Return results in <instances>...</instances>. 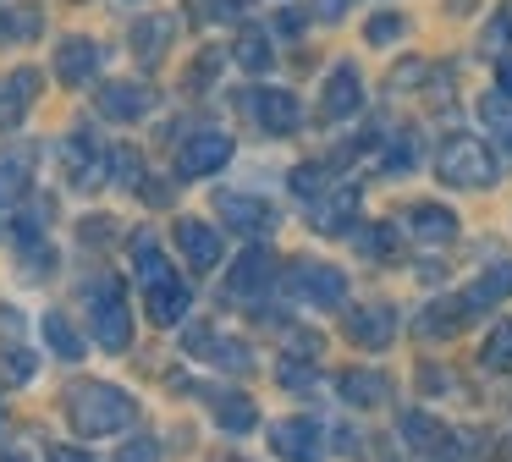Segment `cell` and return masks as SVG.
<instances>
[{"instance_id": "cell-1", "label": "cell", "mask_w": 512, "mask_h": 462, "mask_svg": "<svg viewBox=\"0 0 512 462\" xmlns=\"http://www.w3.org/2000/svg\"><path fill=\"white\" fill-rule=\"evenodd\" d=\"M67 413H72V429H78V435H89V440L122 435V429L133 424V396H127L122 385L89 380V385H78V391L67 396Z\"/></svg>"}, {"instance_id": "cell-2", "label": "cell", "mask_w": 512, "mask_h": 462, "mask_svg": "<svg viewBox=\"0 0 512 462\" xmlns=\"http://www.w3.org/2000/svg\"><path fill=\"white\" fill-rule=\"evenodd\" d=\"M441 182L452 187H490L496 182V154H490L485 138H468V132H452L441 143Z\"/></svg>"}, {"instance_id": "cell-3", "label": "cell", "mask_w": 512, "mask_h": 462, "mask_svg": "<svg viewBox=\"0 0 512 462\" xmlns=\"http://www.w3.org/2000/svg\"><path fill=\"white\" fill-rule=\"evenodd\" d=\"M89 319H94V341H100L105 352L133 347V308L116 292V281H100V292H94V303H89Z\"/></svg>"}, {"instance_id": "cell-4", "label": "cell", "mask_w": 512, "mask_h": 462, "mask_svg": "<svg viewBox=\"0 0 512 462\" xmlns=\"http://www.w3.org/2000/svg\"><path fill=\"white\" fill-rule=\"evenodd\" d=\"M397 429H402V440H408L413 451H424V457H441V462H468V457H474L457 429L435 424L430 413H419V407H408V413L397 418Z\"/></svg>"}, {"instance_id": "cell-5", "label": "cell", "mask_w": 512, "mask_h": 462, "mask_svg": "<svg viewBox=\"0 0 512 462\" xmlns=\"http://www.w3.org/2000/svg\"><path fill=\"white\" fill-rule=\"evenodd\" d=\"M61 160H67L72 187H100V182H111V154H105L100 132H89V127L67 132V143H61Z\"/></svg>"}, {"instance_id": "cell-6", "label": "cell", "mask_w": 512, "mask_h": 462, "mask_svg": "<svg viewBox=\"0 0 512 462\" xmlns=\"http://www.w3.org/2000/svg\"><path fill=\"white\" fill-rule=\"evenodd\" d=\"M287 286L303 297V303H314V308H336L347 297V275L336 270V264H292V275H287Z\"/></svg>"}, {"instance_id": "cell-7", "label": "cell", "mask_w": 512, "mask_h": 462, "mask_svg": "<svg viewBox=\"0 0 512 462\" xmlns=\"http://www.w3.org/2000/svg\"><path fill=\"white\" fill-rule=\"evenodd\" d=\"M270 446L281 462H325V435L309 418H276L270 424Z\"/></svg>"}, {"instance_id": "cell-8", "label": "cell", "mask_w": 512, "mask_h": 462, "mask_svg": "<svg viewBox=\"0 0 512 462\" xmlns=\"http://www.w3.org/2000/svg\"><path fill=\"white\" fill-rule=\"evenodd\" d=\"M248 116H254L265 132H276V138H287V132L303 127V105H298V94H287V88H254V94H248Z\"/></svg>"}, {"instance_id": "cell-9", "label": "cell", "mask_w": 512, "mask_h": 462, "mask_svg": "<svg viewBox=\"0 0 512 462\" xmlns=\"http://www.w3.org/2000/svg\"><path fill=\"white\" fill-rule=\"evenodd\" d=\"M226 160H232V138L226 132H193V138H182L177 176H215Z\"/></svg>"}, {"instance_id": "cell-10", "label": "cell", "mask_w": 512, "mask_h": 462, "mask_svg": "<svg viewBox=\"0 0 512 462\" xmlns=\"http://www.w3.org/2000/svg\"><path fill=\"white\" fill-rule=\"evenodd\" d=\"M215 215L232 231H248V237H265V231L276 226V209L254 193H215Z\"/></svg>"}, {"instance_id": "cell-11", "label": "cell", "mask_w": 512, "mask_h": 462, "mask_svg": "<svg viewBox=\"0 0 512 462\" xmlns=\"http://www.w3.org/2000/svg\"><path fill=\"white\" fill-rule=\"evenodd\" d=\"M342 330H347L353 347L380 352V347H391V336H397V314H391L386 303H369V308H353V314L342 319Z\"/></svg>"}, {"instance_id": "cell-12", "label": "cell", "mask_w": 512, "mask_h": 462, "mask_svg": "<svg viewBox=\"0 0 512 462\" xmlns=\"http://www.w3.org/2000/svg\"><path fill=\"white\" fill-rule=\"evenodd\" d=\"M270 281H276V253L254 242V248L237 253L232 275H226V292H232V297H254V292H265Z\"/></svg>"}, {"instance_id": "cell-13", "label": "cell", "mask_w": 512, "mask_h": 462, "mask_svg": "<svg viewBox=\"0 0 512 462\" xmlns=\"http://www.w3.org/2000/svg\"><path fill=\"white\" fill-rule=\"evenodd\" d=\"M188 303H193V292H188V281H177V275L144 286V314L155 319V325H182V319H188Z\"/></svg>"}, {"instance_id": "cell-14", "label": "cell", "mask_w": 512, "mask_h": 462, "mask_svg": "<svg viewBox=\"0 0 512 462\" xmlns=\"http://www.w3.org/2000/svg\"><path fill=\"white\" fill-rule=\"evenodd\" d=\"M188 347H193V352H204V363H215V369H226V374H248V369H254V352H248L237 336H210V330H188Z\"/></svg>"}, {"instance_id": "cell-15", "label": "cell", "mask_w": 512, "mask_h": 462, "mask_svg": "<svg viewBox=\"0 0 512 462\" xmlns=\"http://www.w3.org/2000/svg\"><path fill=\"white\" fill-rule=\"evenodd\" d=\"M177 248L188 253L193 270H215V264H221V226H204V220H177Z\"/></svg>"}, {"instance_id": "cell-16", "label": "cell", "mask_w": 512, "mask_h": 462, "mask_svg": "<svg viewBox=\"0 0 512 462\" xmlns=\"http://www.w3.org/2000/svg\"><path fill=\"white\" fill-rule=\"evenodd\" d=\"M94 72H100V44H94V39H67L56 50V77L67 88H89Z\"/></svg>"}, {"instance_id": "cell-17", "label": "cell", "mask_w": 512, "mask_h": 462, "mask_svg": "<svg viewBox=\"0 0 512 462\" xmlns=\"http://www.w3.org/2000/svg\"><path fill=\"white\" fill-rule=\"evenodd\" d=\"M28 182H34V149L28 143L0 149V209H12L28 193Z\"/></svg>"}, {"instance_id": "cell-18", "label": "cell", "mask_w": 512, "mask_h": 462, "mask_svg": "<svg viewBox=\"0 0 512 462\" xmlns=\"http://www.w3.org/2000/svg\"><path fill=\"white\" fill-rule=\"evenodd\" d=\"M39 83H45V77H39L34 66H17V72L6 77V88H0V127H17V121L28 116V105H34Z\"/></svg>"}, {"instance_id": "cell-19", "label": "cell", "mask_w": 512, "mask_h": 462, "mask_svg": "<svg viewBox=\"0 0 512 462\" xmlns=\"http://www.w3.org/2000/svg\"><path fill=\"white\" fill-rule=\"evenodd\" d=\"M149 105H155V94L144 83H105L100 88V116H111V121H138V116H149Z\"/></svg>"}, {"instance_id": "cell-20", "label": "cell", "mask_w": 512, "mask_h": 462, "mask_svg": "<svg viewBox=\"0 0 512 462\" xmlns=\"http://www.w3.org/2000/svg\"><path fill=\"white\" fill-rule=\"evenodd\" d=\"M358 105H364V83H358V72H353V66H331L320 110H325L331 121H342V116H353Z\"/></svg>"}, {"instance_id": "cell-21", "label": "cell", "mask_w": 512, "mask_h": 462, "mask_svg": "<svg viewBox=\"0 0 512 462\" xmlns=\"http://www.w3.org/2000/svg\"><path fill=\"white\" fill-rule=\"evenodd\" d=\"M353 215H358V182H342V187H331V193L314 204V226L325 231V237H336V231H347L353 226Z\"/></svg>"}, {"instance_id": "cell-22", "label": "cell", "mask_w": 512, "mask_h": 462, "mask_svg": "<svg viewBox=\"0 0 512 462\" xmlns=\"http://www.w3.org/2000/svg\"><path fill=\"white\" fill-rule=\"evenodd\" d=\"M507 297H512V259H496L463 292V303H468V314H479V308H496V303H507Z\"/></svg>"}, {"instance_id": "cell-23", "label": "cell", "mask_w": 512, "mask_h": 462, "mask_svg": "<svg viewBox=\"0 0 512 462\" xmlns=\"http://www.w3.org/2000/svg\"><path fill=\"white\" fill-rule=\"evenodd\" d=\"M463 319H474L463 297H441V303H430L419 319H413V330H419L424 341H435V336L446 341V336H457V325H463Z\"/></svg>"}, {"instance_id": "cell-24", "label": "cell", "mask_w": 512, "mask_h": 462, "mask_svg": "<svg viewBox=\"0 0 512 462\" xmlns=\"http://www.w3.org/2000/svg\"><path fill=\"white\" fill-rule=\"evenodd\" d=\"M408 231L419 242H452L457 237V215L446 204H413L408 209Z\"/></svg>"}, {"instance_id": "cell-25", "label": "cell", "mask_w": 512, "mask_h": 462, "mask_svg": "<svg viewBox=\"0 0 512 462\" xmlns=\"http://www.w3.org/2000/svg\"><path fill=\"white\" fill-rule=\"evenodd\" d=\"M336 385H342V396H347L353 407H380V402H391V380H386L380 369H347Z\"/></svg>"}, {"instance_id": "cell-26", "label": "cell", "mask_w": 512, "mask_h": 462, "mask_svg": "<svg viewBox=\"0 0 512 462\" xmlns=\"http://www.w3.org/2000/svg\"><path fill=\"white\" fill-rule=\"evenodd\" d=\"M210 413H215V424H221V429H232V435H248V429L259 424L254 402H248L243 391H226V396H215V402H210Z\"/></svg>"}, {"instance_id": "cell-27", "label": "cell", "mask_w": 512, "mask_h": 462, "mask_svg": "<svg viewBox=\"0 0 512 462\" xmlns=\"http://www.w3.org/2000/svg\"><path fill=\"white\" fill-rule=\"evenodd\" d=\"M171 33H177V17H138L133 22V50L144 55V61H160V50L171 44Z\"/></svg>"}, {"instance_id": "cell-28", "label": "cell", "mask_w": 512, "mask_h": 462, "mask_svg": "<svg viewBox=\"0 0 512 462\" xmlns=\"http://www.w3.org/2000/svg\"><path fill=\"white\" fill-rule=\"evenodd\" d=\"M39 330H45V347L56 352V358H67V363L83 358V336L72 330L67 314H45V319H39Z\"/></svg>"}, {"instance_id": "cell-29", "label": "cell", "mask_w": 512, "mask_h": 462, "mask_svg": "<svg viewBox=\"0 0 512 462\" xmlns=\"http://www.w3.org/2000/svg\"><path fill=\"white\" fill-rule=\"evenodd\" d=\"M479 121H485L490 138L512 154V99L507 94H485V99H479Z\"/></svg>"}, {"instance_id": "cell-30", "label": "cell", "mask_w": 512, "mask_h": 462, "mask_svg": "<svg viewBox=\"0 0 512 462\" xmlns=\"http://www.w3.org/2000/svg\"><path fill=\"white\" fill-rule=\"evenodd\" d=\"M45 28V11L39 6H0V44L6 39H34Z\"/></svg>"}, {"instance_id": "cell-31", "label": "cell", "mask_w": 512, "mask_h": 462, "mask_svg": "<svg viewBox=\"0 0 512 462\" xmlns=\"http://www.w3.org/2000/svg\"><path fill=\"white\" fill-rule=\"evenodd\" d=\"M270 61H276L270 33L265 28H243V39H237V66H248V72H270Z\"/></svg>"}, {"instance_id": "cell-32", "label": "cell", "mask_w": 512, "mask_h": 462, "mask_svg": "<svg viewBox=\"0 0 512 462\" xmlns=\"http://www.w3.org/2000/svg\"><path fill=\"white\" fill-rule=\"evenodd\" d=\"M133 259H138V281H166V275H171V264H166V253H160L155 248V237H144V231H138V237H133Z\"/></svg>"}, {"instance_id": "cell-33", "label": "cell", "mask_w": 512, "mask_h": 462, "mask_svg": "<svg viewBox=\"0 0 512 462\" xmlns=\"http://www.w3.org/2000/svg\"><path fill=\"white\" fill-rule=\"evenodd\" d=\"M45 226H50V198H34V204L12 220V237L28 248V242H45Z\"/></svg>"}, {"instance_id": "cell-34", "label": "cell", "mask_w": 512, "mask_h": 462, "mask_svg": "<svg viewBox=\"0 0 512 462\" xmlns=\"http://www.w3.org/2000/svg\"><path fill=\"white\" fill-rule=\"evenodd\" d=\"M111 182L127 187V193H138V187H144V160H138L133 149H111Z\"/></svg>"}, {"instance_id": "cell-35", "label": "cell", "mask_w": 512, "mask_h": 462, "mask_svg": "<svg viewBox=\"0 0 512 462\" xmlns=\"http://www.w3.org/2000/svg\"><path fill=\"white\" fill-rule=\"evenodd\" d=\"M292 193L320 204V198L331 193V187H325V165H298V171H292Z\"/></svg>"}, {"instance_id": "cell-36", "label": "cell", "mask_w": 512, "mask_h": 462, "mask_svg": "<svg viewBox=\"0 0 512 462\" xmlns=\"http://www.w3.org/2000/svg\"><path fill=\"white\" fill-rule=\"evenodd\" d=\"M358 253L391 259V253H397V226H364V231H358Z\"/></svg>"}, {"instance_id": "cell-37", "label": "cell", "mask_w": 512, "mask_h": 462, "mask_svg": "<svg viewBox=\"0 0 512 462\" xmlns=\"http://www.w3.org/2000/svg\"><path fill=\"white\" fill-rule=\"evenodd\" d=\"M413 160H419V138H413V132H397V138L386 143V171H413Z\"/></svg>"}, {"instance_id": "cell-38", "label": "cell", "mask_w": 512, "mask_h": 462, "mask_svg": "<svg viewBox=\"0 0 512 462\" xmlns=\"http://www.w3.org/2000/svg\"><path fill=\"white\" fill-rule=\"evenodd\" d=\"M479 358H485L490 369H507V363H512V325H496V330H490Z\"/></svg>"}, {"instance_id": "cell-39", "label": "cell", "mask_w": 512, "mask_h": 462, "mask_svg": "<svg viewBox=\"0 0 512 462\" xmlns=\"http://www.w3.org/2000/svg\"><path fill=\"white\" fill-rule=\"evenodd\" d=\"M364 39H369V44H391V39H402V17H397V11H380V17H369Z\"/></svg>"}, {"instance_id": "cell-40", "label": "cell", "mask_w": 512, "mask_h": 462, "mask_svg": "<svg viewBox=\"0 0 512 462\" xmlns=\"http://www.w3.org/2000/svg\"><path fill=\"white\" fill-rule=\"evenodd\" d=\"M50 270H56L50 242H28V248H23V275H34V281H39V275H50Z\"/></svg>"}, {"instance_id": "cell-41", "label": "cell", "mask_w": 512, "mask_h": 462, "mask_svg": "<svg viewBox=\"0 0 512 462\" xmlns=\"http://www.w3.org/2000/svg\"><path fill=\"white\" fill-rule=\"evenodd\" d=\"M221 61H226V55H221V50H204V55H199V61H193V72H188V83H193V88H204V83H210V77H215V72H221Z\"/></svg>"}, {"instance_id": "cell-42", "label": "cell", "mask_w": 512, "mask_h": 462, "mask_svg": "<svg viewBox=\"0 0 512 462\" xmlns=\"http://www.w3.org/2000/svg\"><path fill=\"white\" fill-rule=\"evenodd\" d=\"M0 358H6V363H0V369H6V380H28V374H34V358H28L23 347H6Z\"/></svg>"}, {"instance_id": "cell-43", "label": "cell", "mask_w": 512, "mask_h": 462, "mask_svg": "<svg viewBox=\"0 0 512 462\" xmlns=\"http://www.w3.org/2000/svg\"><path fill=\"white\" fill-rule=\"evenodd\" d=\"M122 462H160V446L149 435H138V440H127V446H122Z\"/></svg>"}, {"instance_id": "cell-44", "label": "cell", "mask_w": 512, "mask_h": 462, "mask_svg": "<svg viewBox=\"0 0 512 462\" xmlns=\"http://www.w3.org/2000/svg\"><path fill=\"white\" fill-rule=\"evenodd\" d=\"M320 347L325 341L314 336V330H298V336H292V352H298V358H320Z\"/></svg>"}, {"instance_id": "cell-45", "label": "cell", "mask_w": 512, "mask_h": 462, "mask_svg": "<svg viewBox=\"0 0 512 462\" xmlns=\"http://www.w3.org/2000/svg\"><path fill=\"white\" fill-rule=\"evenodd\" d=\"M485 44H490V50H496V44L507 50V44H512V22H507V17H496V22L485 28Z\"/></svg>"}, {"instance_id": "cell-46", "label": "cell", "mask_w": 512, "mask_h": 462, "mask_svg": "<svg viewBox=\"0 0 512 462\" xmlns=\"http://www.w3.org/2000/svg\"><path fill=\"white\" fill-rule=\"evenodd\" d=\"M111 226H116V220H105V215H94V220H83V242H105V237H111Z\"/></svg>"}, {"instance_id": "cell-47", "label": "cell", "mask_w": 512, "mask_h": 462, "mask_svg": "<svg viewBox=\"0 0 512 462\" xmlns=\"http://www.w3.org/2000/svg\"><path fill=\"white\" fill-rule=\"evenodd\" d=\"M358 457H364V462H397L386 451V440H364V446H358Z\"/></svg>"}, {"instance_id": "cell-48", "label": "cell", "mask_w": 512, "mask_h": 462, "mask_svg": "<svg viewBox=\"0 0 512 462\" xmlns=\"http://www.w3.org/2000/svg\"><path fill=\"white\" fill-rule=\"evenodd\" d=\"M496 94L512 99V55H501V61H496Z\"/></svg>"}, {"instance_id": "cell-49", "label": "cell", "mask_w": 512, "mask_h": 462, "mask_svg": "<svg viewBox=\"0 0 512 462\" xmlns=\"http://www.w3.org/2000/svg\"><path fill=\"white\" fill-rule=\"evenodd\" d=\"M50 462H94V457L78 451V446H50Z\"/></svg>"}, {"instance_id": "cell-50", "label": "cell", "mask_w": 512, "mask_h": 462, "mask_svg": "<svg viewBox=\"0 0 512 462\" xmlns=\"http://www.w3.org/2000/svg\"><path fill=\"white\" fill-rule=\"evenodd\" d=\"M204 17H237V0H204Z\"/></svg>"}, {"instance_id": "cell-51", "label": "cell", "mask_w": 512, "mask_h": 462, "mask_svg": "<svg viewBox=\"0 0 512 462\" xmlns=\"http://www.w3.org/2000/svg\"><path fill=\"white\" fill-rule=\"evenodd\" d=\"M314 6H320V17H325V22H336L347 6H353V0H314Z\"/></svg>"}, {"instance_id": "cell-52", "label": "cell", "mask_w": 512, "mask_h": 462, "mask_svg": "<svg viewBox=\"0 0 512 462\" xmlns=\"http://www.w3.org/2000/svg\"><path fill=\"white\" fill-rule=\"evenodd\" d=\"M0 462H28V457H17V451H6V457H0Z\"/></svg>"}]
</instances>
